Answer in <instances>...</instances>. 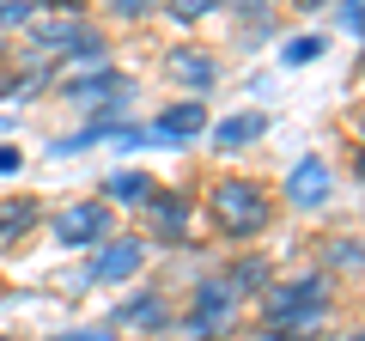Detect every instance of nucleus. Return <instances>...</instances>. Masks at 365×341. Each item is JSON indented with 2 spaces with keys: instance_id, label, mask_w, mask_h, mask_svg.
Listing matches in <instances>:
<instances>
[{
  "instance_id": "2",
  "label": "nucleus",
  "mask_w": 365,
  "mask_h": 341,
  "mask_svg": "<svg viewBox=\"0 0 365 341\" xmlns=\"http://www.w3.org/2000/svg\"><path fill=\"white\" fill-rule=\"evenodd\" d=\"M122 98H128V79H122L116 67L67 79V104H79V110H110V104H122Z\"/></svg>"
},
{
  "instance_id": "21",
  "label": "nucleus",
  "mask_w": 365,
  "mask_h": 341,
  "mask_svg": "<svg viewBox=\"0 0 365 341\" xmlns=\"http://www.w3.org/2000/svg\"><path fill=\"white\" fill-rule=\"evenodd\" d=\"M37 6H61V13H79L86 0H37Z\"/></svg>"
},
{
  "instance_id": "22",
  "label": "nucleus",
  "mask_w": 365,
  "mask_h": 341,
  "mask_svg": "<svg viewBox=\"0 0 365 341\" xmlns=\"http://www.w3.org/2000/svg\"><path fill=\"white\" fill-rule=\"evenodd\" d=\"M237 13H268V0H237Z\"/></svg>"
},
{
  "instance_id": "3",
  "label": "nucleus",
  "mask_w": 365,
  "mask_h": 341,
  "mask_svg": "<svg viewBox=\"0 0 365 341\" xmlns=\"http://www.w3.org/2000/svg\"><path fill=\"white\" fill-rule=\"evenodd\" d=\"M37 43H49V49H79L86 61L104 55V37L91 25H79V13H61V19H49V25H37Z\"/></svg>"
},
{
  "instance_id": "10",
  "label": "nucleus",
  "mask_w": 365,
  "mask_h": 341,
  "mask_svg": "<svg viewBox=\"0 0 365 341\" xmlns=\"http://www.w3.org/2000/svg\"><path fill=\"white\" fill-rule=\"evenodd\" d=\"M201 128H207V110L201 104H177V110L158 116V134H165V141H189V134H201Z\"/></svg>"
},
{
  "instance_id": "20",
  "label": "nucleus",
  "mask_w": 365,
  "mask_h": 341,
  "mask_svg": "<svg viewBox=\"0 0 365 341\" xmlns=\"http://www.w3.org/2000/svg\"><path fill=\"white\" fill-rule=\"evenodd\" d=\"M61 341H110V329H79V335H61Z\"/></svg>"
},
{
  "instance_id": "23",
  "label": "nucleus",
  "mask_w": 365,
  "mask_h": 341,
  "mask_svg": "<svg viewBox=\"0 0 365 341\" xmlns=\"http://www.w3.org/2000/svg\"><path fill=\"white\" fill-rule=\"evenodd\" d=\"M359 183H365V153H359Z\"/></svg>"
},
{
  "instance_id": "4",
  "label": "nucleus",
  "mask_w": 365,
  "mask_h": 341,
  "mask_svg": "<svg viewBox=\"0 0 365 341\" xmlns=\"http://www.w3.org/2000/svg\"><path fill=\"white\" fill-rule=\"evenodd\" d=\"M55 232H61V244H98L110 232V208L104 201H79V208H67L55 220Z\"/></svg>"
},
{
  "instance_id": "24",
  "label": "nucleus",
  "mask_w": 365,
  "mask_h": 341,
  "mask_svg": "<svg viewBox=\"0 0 365 341\" xmlns=\"http://www.w3.org/2000/svg\"><path fill=\"white\" fill-rule=\"evenodd\" d=\"M299 6H323V0H299Z\"/></svg>"
},
{
  "instance_id": "15",
  "label": "nucleus",
  "mask_w": 365,
  "mask_h": 341,
  "mask_svg": "<svg viewBox=\"0 0 365 341\" xmlns=\"http://www.w3.org/2000/svg\"><path fill=\"white\" fill-rule=\"evenodd\" d=\"M31 220H37L31 201H6V208H0V232H19V225H31Z\"/></svg>"
},
{
  "instance_id": "12",
  "label": "nucleus",
  "mask_w": 365,
  "mask_h": 341,
  "mask_svg": "<svg viewBox=\"0 0 365 341\" xmlns=\"http://www.w3.org/2000/svg\"><path fill=\"white\" fill-rule=\"evenodd\" d=\"M122 323H128V329H153V323H165V299H158V292H140V299H134V305H122Z\"/></svg>"
},
{
  "instance_id": "7",
  "label": "nucleus",
  "mask_w": 365,
  "mask_h": 341,
  "mask_svg": "<svg viewBox=\"0 0 365 341\" xmlns=\"http://www.w3.org/2000/svg\"><path fill=\"white\" fill-rule=\"evenodd\" d=\"M220 323H232V287H201L195 292V335H213Z\"/></svg>"
},
{
  "instance_id": "26",
  "label": "nucleus",
  "mask_w": 365,
  "mask_h": 341,
  "mask_svg": "<svg viewBox=\"0 0 365 341\" xmlns=\"http://www.w3.org/2000/svg\"><path fill=\"white\" fill-rule=\"evenodd\" d=\"M0 341H6V335H0Z\"/></svg>"
},
{
  "instance_id": "14",
  "label": "nucleus",
  "mask_w": 365,
  "mask_h": 341,
  "mask_svg": "<svg viewBox=\"0 0 365 341\" xmlns=\"http://www.w3.org/2000/svg\"><path fill=\"white\" fill-rule=\"evenodd\" d=\"M323 49H329L323 37H292V43H287V61H292V67H304V61H317Z\"/></svg>"
},
{
  "instance_id": "16",
  "label": "nucleus",
  "mask_w": 365,
  "mask_h": 341,
  "mask_svg": "<svg viewBox=\"0 0 365 341\" xmlns=\"http://www.w3.org/2000/svg\"><path fill=\"white\" fill-rule=\"evenodd\" d=\"M31 19V0H0V25H25Z\"/></svg>"
},
{
  "instance_id": "11",
  "label": "nucleus",
  "mask_w": 365,
  "mask_h": 341,
  "mask_svg": "<svg viewBox=\"0 0 365 341\" xmlns=\"http://www.w3.org/2000/svg\"><path fill=\"white\" fill-rule=\"evenodd\" d=\"M104 195L110 201H153L158 189H153V177H140V170H116V177L104 183Z\"/></svg>"
},
{
  "instance_id": "1",
  "label": "nucleus",
  "mask_w": 365,
  "mask_h": 341,
  "mask_svg": "<svg viewBox=\"0 0 365 341\" xmlns=\"http://www.w3.org/2000/svg\"><path fill=\"white\" fill-rule=\"evenodd\" d=\"M207 213L220 232L232 238H256L262 225H268V189L250 183V177H220V183L207 189Z\"/></svg>"
},
{
  "instance_id": "25",
  "label": "nucleus",
  "mask_w": 365,
  "mask_h": 341,
  "mask_svg": "<svg viewBox=\"0 0 365 341\" xmlns=\"http://www.w3.org/2000/svg\"><path fill=\"white\" fill-rule=\"evenodd\" d=\"M0 55H6V49H0Z\"/></svg>"
},
{
  "instance_id": "17",
  "label": "nucleus",
  "mask_w": 365,
  "mask_h": 341,
  "mask_svg": "<svg viewBox=\"0 0 365 341\" xmlns=\"http://www.w3.org/2000/svg\"><path fill=\"white\" fill-rule=\"evenodd\" d=\"M158 0H110V13L116 19H140V13H153Z\"/></svg>"
},
{
  "instance_id": "27",
  "label": "nucleus",
  "mask_w": 365,
  "mask_h": 341,
  "mask_svg": "<svg viewBox=\"0 0 365 341\" xmlns=\"http://www.w3.org/2000/svg\"><path fill=\"white\" fill-rule=\"evenodd\" d=\"M359 341H365V335H359Z\"/></svg>"
},
{
  "instance_id": "8",
  "label": "nucleus",
  "mask_w": 365,
  "mask_h": 341,
  "mask_svg": "<svg viewBox=\"0 0 365 341\" xmlns=\"http://www.w3.org/2000/svg\"><path fill=\"white\" fill-rule=\"evenodd\" d=\"M170 79H182V86H213L220 79V61H207L201 49H170Z\"/></svg>"
},
{
  "instance_id": "5",
  "label": "nucleus",
  "mask_w": 365,
  "mask_h": 341,
  "mask_svg": "<svg viewBox=\"0 0 365 341\" xmlns=\"http://www.w3.org/2000/svg\"><path fill=\"white\" fill-rule=\"evenodd\" d=\"M287 201H292V208H317V201H329V165H323V158H299V165H292Z\"/></svg>"
},
{
  "instance_id": "19",
  "label": "nucleus",
  "mask_w": 365,
  "mask_h": 341,
  "mask_svg": "<svg viewBox=\"0 0 365 341\" xmlns=\"http://www.w3.org/2000/svg\"><path fill=\"white\" fill-rule=\"evenodd\" d=\"M341 19H347L353 31H365V0H347V13H341Z\"/></svg>"
},
{
  "instance_id": "18",
  "label": "nucleus",
  "mask_w": 365,
  "mask_h": 341,
  "mask_svg": "<svg viewBox=\"0 0 365 341\" xmlns=\"http://www.w3.org/2000/svg\"><path fill=\"white\" fill-rule=\"evenodd\" d=\"M207 6H213V0H170V13H177V19H201Z\"/></svg>"
},
{
  "instance_id": "9",
  "label": "nucleus",
  "mask_w": 365,
  "mask_h": 341,
  "mask_svg": "<svg viewBox=\"0 0 365 341\" xmlns=\"http://www.w3.org/2000/svg\"><path fill=\"white\" fill-rule=\"evenodd\" d=\"M268 134V110H250V116H232V122H220L213 128V141L232 153V146H250V141H262Z\"/></svg>"
},
{
  "instance_id": "6",
  "label": "nucleus",
  "mask_w": 365,
  "mask_h": 341,
  "mask_svg": "<svg viewBox=\"0 0 365 341\" xmlns=\"http://www.w3.org/2000/svg\"><path fill=\"white\" fill-rule=\"evenodd\" d=\"M140 263H146V250L134 244V238H122V244L98 250V263H91V280H128V275H140Z\"/></svg>"
},
{
  "instance_id": "13",
  "label": "nucleus",
  "mask_w": 365,
  "mask_h": 341,
  "mask_svg": "<svg viewBox=\"0 0 365 341\" xmlns=\"http://www.w3.org/2000/svg\"><path fill=\"white\" fill-rule=\"evenodd\" d=\"M153 220H158V232H182L189 225V208L177 195H153Z\"/></svg>"
}]
</instances>
